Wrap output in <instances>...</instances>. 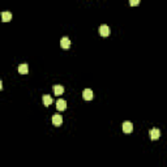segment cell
I'll return each instance as SVG.
<instances>
[{"instance_id": "6da1fadb", "label": "cell", "mask_w": 167, "mask_h": 167, "mask_svg": "<svg viewBox=\"0 0 167 167\" xmlns=\"http://www.w3.org/2000/svg\"><path fill=\"white\" fill-rule=\"evenodd\" d=\"M51 120H52V124L56 127L61 125V123H63V118H61V115H59V114H54Z\"/></svg>"}, {"instance_id": "7a4b0ae2", "label": "cell", "mask_w": 167, "mask_h": 167, "mask_svg": "<svg viewBox=\"0 0 167 167\" xmlns=\"http://www.w3.org/2000/svg\"><path fill=\"white\" fill-rule=\"evenodd\" d=\"M82 97H84L85 101H91L94 98V94L91 91V89H85V90L82 91Z\"/></svg>"}, {"instance_id": "3957f363", "label": "cell", "mask_w": 167, "mask_h": 167, "mask_svg": "<svg viewBox=\"0 0 167 167\" xmlns=\"http://www.w3.org/2000/svg\"><path fill=\"white\" fill-rule=\"evenodd\" d=\"M60 46H61V48H64V50L71 47V41H69L68 37H63V38L60 39Z\"/></svg>"}, {"instance_id": "277c9868", "label": "cell", "mask_w": 167, "mask_h": 167, "mask_svg": "<svg viewBox=\"0 0 167 167\" xmlns=\"http://www.w3.org/2000/svg\"><path fill=\"white\" fill-rule=\"evenodd\" d=\"M99 34H101L102 37H108L110 35V27L107 26V25H101V27H99Z\"/></svg>"}, {"instance_id": "5b68a950", "label": "cell", "mask_w": 167, "mask_h": 167, "mask_svg": "<svg viewBox=\"0 0 167 167\" xmlns=\"http://www.w3.org/2000/svg\"><path fill=\"white\" fill-rule=\"evenodd\" d=\"M149 134H150V138H151V140H158L159 137H161V131H159L158 128H153Z\"/></svg>"}, {"instance_id": "8992f818", "label": "cell", "mask_w": 167, "mask_h": 167, "mask_svg": "<svg viewBox=\"0 0 167 167\" xmlns=\"http://www.w3.org/2000/svg\"><path fill=\"white\" fill-rule=\"evenodd\" d=\"M133 131V125L131 121H124L123 123V132L124 133H131Z\"/></svg>"}, {"instance_id": "52a82bcc", "label": "cell", "mask_w": 167, "mask_h": 167, "mask_svg": "<svg viewBox=\"0 0 167 167\" xmlns=\"http://www.w3.org/2000/svg\"><path fill=\"white\" fill-rule=\"evenodd\" d=\"M56 108H58V111H63V110L67 108V102L64 101V99H58V102H56Z\"/></svg>"}, {"instance_id": "ba28073f", "label": "cell", "mask_w": 167, "mask_h": 167, "mask_svg": "<svg viewBox=\"0 0 167 167\" xmlns=\"http://www.w3.org/2000/svg\"><path fill=\"white\" fill-rule=\"evenodd\" d=\"M1 20H3V22H8L12 20V13L8 11H4L3 13H1Z\"/></svg>"}, {"instance_id": "9c48e42d", "label": "cell", "mask_w": 167, "mask_h": 167, "mask_svg": "<svg viewBox=\"0 0 167 167\" xmlns=\"http://www.w3.org/2000/svg\"><path fill=\"white\" fill-rule=\"evenodd\" d=\"M54 93H55V95H61V94L64 93V86L55 85L54 86Z\"/></svg>"}, {"instance_id": "30bf717a", "label": "cell", "mask_w": 167, "mask_h": 167, "mask_svg": "<svg viewBox=\"0 0 167 167\" xmlns=\"http://www.w3.org/2000/svg\"><path fill=\"white\" fill-rule=\"evenodd\" d=\"M27 72H29V67H27V64H20L18 65V73L26 74Z\"/></svg>"}, {"instance_id": "8fae6325", "label": "cell", "mask_w": 167, "mask_h": 167, "mask_svg": "<svg viewBox=\"0 0 167 167\" xmlns=\"http://www.w3.org/2000/svg\"><path fill=\"white\" fill-rule=\"evenodd\" d=\"M42 99H43V104L46 107H48L50 104L52 103V97H50V95H43V98H42Z\"/></svg>"}, {"instance_id": "7c38bea8", "label": "cell", "mask_w": 167, "mask_h": 167, "mask_svg": "<svg viewBox=\"0 0 167 167\" xmlns=\"http://www.w3.org/2000/svg\"><path fill=\"white\" fill-rule=\"evenodd\" d=\"M129 4H131V5H138V4H140V0H131Z\"/></svg>"}]
</instances>
